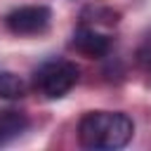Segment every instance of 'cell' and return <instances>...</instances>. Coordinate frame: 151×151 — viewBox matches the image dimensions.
Listing matches in <instances>:
<instances>
[{"instance_id":"obj_3","label":"cell","mask_w":151,"mask_h":151,"mask_svg":"<svg viewBox=\"0 0 151 151\" xmlns=\"http://www.w3.org/2000/svg\"><path fill=\"white\" fill-rule=\"evenodd\" d=\"M50 9L42 7V5H28V7H19L14 12L7 14V28L17 35H35V33H42L47 26H50Z\"/></svg>"},{"instance_id":"obj_6","label":"cell","mask_w":151,"mask_h":151,"mask_svg":"<svg viewBox=\"0 0 151 151\" xmlns=\"http://www.w3.org/2000/svg\"><path fill=\"white\" fill-rule=\"evenodd\" d=\"M26 87H24V80L9 71H2L0 73V97L2 99H19L24 97Z\"/></svg>"},{"instance_id":"obj_4","label":"cell","mask_w":151,"mask_h":151,"mask_svg":"<svg viewBox=\"0 0 151 151\" xmlns=\"http://www.w3.org/2000/svg\"><path fill=\"white\" fill-rule=\"evenodd\" d=\"M71 47L90 59H99L109 52V38L97 33L94 28H78L73 33V40H71Z\"/></svg>"},{"instance_id":"obj_5","label":"cell","mask_w":151,"mask_h":151,"mask_svg":"<svg viewBox=\"0 0 151 151\" xmlns=\"http://www.w3.org/2000/svg\"><path fill=\"white\" fill-rule=\"evenodd\" d=\"M28 127V118L21 111H0V146L14 142Z\"/></svg>"},{"instance_id":"obj_2","label":"cell","mask_w":151,"mask_h":151,"mask_svg":"<svg viewBox=\"0 0 151 151\" xmlns=\"http://www.w3.org/2000/svg\"><path fill=\"white\" fill-rule=\"evenodd\" d=\"M78 80V66L73 61H66V59H52V61H45L35 76H33V83L35 87L50 97V99H57V97H64Z\"/></svg>"},{"instance_id":"obj_1","label":"cell","mask_w":151,"mask_h":151,"mask_svg":"<svg viewBox=\"0 0 151 151\" xmlns=\"http://www.w3.org/2000/svg\"><path fill=\"white\" fill-rule=\"evenodd\" d=\"M134 125L120 111H90L80 118L78 142L83 149L113 151L123 149L132 139Z\"/></svg>"}]
</instances>
